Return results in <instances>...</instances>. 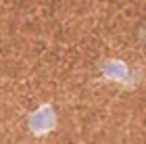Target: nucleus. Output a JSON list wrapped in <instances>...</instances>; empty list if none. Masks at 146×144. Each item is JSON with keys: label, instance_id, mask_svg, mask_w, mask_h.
<instances>
[{"label": "nucleus", "instance_id": "f257e3e1", "mask_svg": "<svg viewBox=\"0 0 146 144\" xmlns=\"http://www.w3.org/2000/svg\"><path fill=\"white\" fill-rule=\"evenodd\" d=\"M29 127H31V132H36V134H44V132H48V129H52L54 127V111L50 107L38 109L36 113L29 117Z\"/></svg>", "mask_w": 146, "mask_h": 144}, {"label": "nucleus", "instance_id": "f03ea898", "mask_svg": "<svg viewBox=\"0 0 146 144\" xmlns=\"http://www.w3.org/2000/svg\"><path fill=\"white\" fill-rule=\"evenodd\" d=\"M104 73L107 75H113V77H125V67L121 63H107L104 65Z\"/></svg>", "mask_w": 146, "mask_h": 144}]
</instances>
